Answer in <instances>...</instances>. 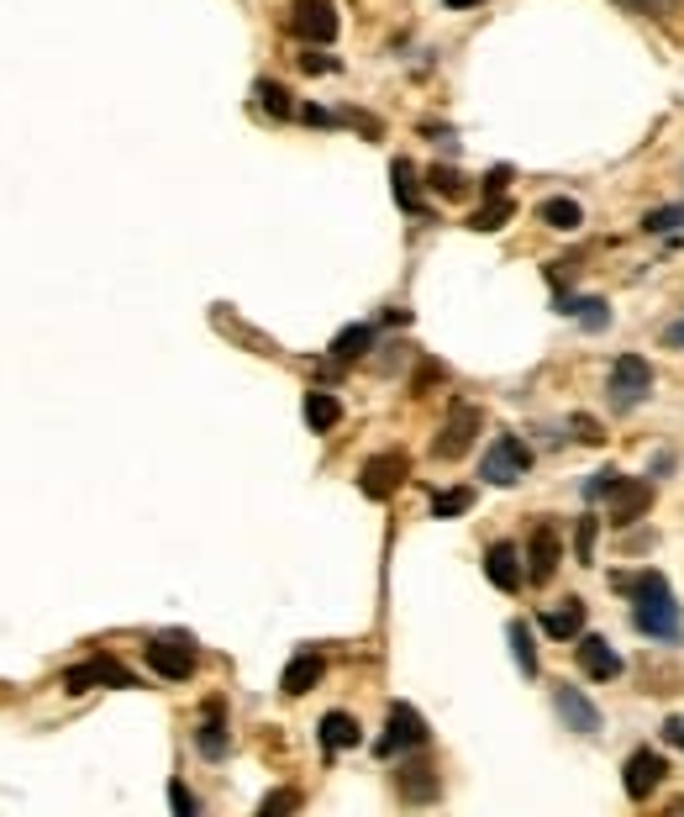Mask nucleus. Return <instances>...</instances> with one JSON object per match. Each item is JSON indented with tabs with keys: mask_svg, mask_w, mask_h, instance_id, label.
I'll list each match as a JSON object with an SVG mask.
<instances>
[{
	"mask_svg": "<svg viewBox=\"0 0 684 817\" xmlns=\"http://www.w3.org/2000/svg\"><path fill=\"white\" fill-rule=\"evenodd\" d=\"M642 227H648V233H674V227H684V206H663V212H648V217H642Z\"/></svg>",
	"mask_w": 684,
	"mask_h": 817,
	"instance_id": "c85d7f7f",
	"label": "nucleus"
},
{
	"mask_svg": "<svg viewBox=\"0 0 684 817\" xmlns=\"http://www.w3.org/2000/svg\"><path fill=\"white\" fill-rule=\"evenodd\" d=\"M553 707H558V718H564L574 733H585V739L600 733V712H595V707L579 697L574 686H553Z\"/></svg>",
	"mask_w": 684,
	"mask_h": 817,
	"instance_id": "4468645a",
	"label": "nucleus"
},
{
	"mask_svg": "<svg viewBox=\"0 0 684 817\" xmlns=\"http://www.w3.org/2000/svg\"><path fill=\"white\" fill-rule=\"evenodd\" d=\"M253 96H259V111H269V117H280V121L295 117V96H290L284 85H274V79H259Z\"/></svg>",
	"mask_w": 684,
	"mask_h": 817,
	"instance_id": "393cba45",
	"label": "nucleus"
},
{
	"mask_svg": "<svg viewBox=\"0 0 684 817\" xmlns=\"http://www.w3.org/2000/svg\"><path fill=\"white\" fill-rule=\"evenodd\" d=\"M648 502H653V485L648 481H616V491H611V523L616 528H627V523H638L642 512H648Z\"/></svg>",
	"mask_w": 684,
	"mask_h": 817,
	"instance_id": "ddd939ff",
	"label": "nucleus"
},
{
	"mask_svg": "<svg viewBox=\"0 0 684 817\" xmlns=\"http://www.w3.org/2000/svg\"><path fill=\"white\" fill-rule=\"evenodd\" d=\"M390 185H395V206H401V212H411V217H422V191H416V169L405 164V159H395V164H390Z\"/></svg>",
	"mask_w": 684,
	"mask_h": 817,
	"instance_id": "4be33fe9",
	"label": "nucleus"
},
{
	"mask_svg": "<svg viewBox=\"0 0 684 817\" xmlns=\"http://www.w3.org/2000/svg\"><path fill=\"white\" fill-rule=\"evenodd\" d=\"M663 733H669V744H680V749H684V722H680V718L663 722Z\"/></svg>",
	"mask_w": 684,
	"mask_h": 817,
	"instance_id": "ea45409f",
	"label": "nucleus"
},
{
	"mask_svg": "<svg viewBox=\"0 0 684 817\" xmlns=\"http://www.w3.org/2000/svg\"><path fill=\"white\" fill-rule=\"evenodd\" d=\"M479 407H469V401H458V407L448 411V422L437 428V438H432V454L437 459H464L474 449V438H479Z\"/></svg>",
	"mask_w": 684,
	"mask_h": 817,
	"instance_id": "20e7f679",
	"label": "nucleus"
},
{
	"mask_svg": "<svg viewBox=\"0 0 684 817\" xmlns=\"http://www.w3.org/2000/svg\"><path fill=\"white\" fill-rule=\"evenodd\" d=\"M590 544H595V523L585 517V523H579V553H585V559H590Z\"/></svg>",
	"mask_w": 684,
	"mask_h": 817,
	"instance_id": "4c0bfd02",
	"label": "nucleus"
},
{
	"mask_svg": "<svg viewBox=\"0 0 684 817\" xmlns=\"http://www.w3.org/2000/svg\"><path fill=\"white\" fill-rule=\"evenodd\" d=\"M574 654H579V670L590 675V680H616V675H621V654H616L600 633H579V649Z\"/></svg>",
	"mask_w": 684,
	"mask_h": 817,
	"instance_id": "f8f14e48",
	"label": "nucleus"
},
{
	"mask_svg": "<svg viewBox=\"0 0 684 817\" xmlns=\"http://www.w3.org/2000/svg\"><path fill=\"white\" fill-rule=\"evenodd\" d=\"M195 749H200L206 760H221V754H227V712H221V701H206V718L195 728Z\"/></svg>",
	"mask_w": 684,
	"mask_h": 817,
	"instance_id": "a211bd4d",
	"label": "nucleus"
},
{
	"mask_svg": "<svg viewBox=\"0 0 684 817\" xmlns=\"http://www.w3.org/2000/svg\"><path fill=\"white\" fill-rule=\"evenodd\" d=\"M290 26L306 37L311 49H322V43H332V37H337V11H332V0H295V17H290Z\"/></svg>",
	"mask_w": 684,
	"mask_h": 817,
	"instance_id": "9b49d317",
	"label": "nucleus"
},
{
	"mask_svg": "<svg viewBox=\"0 0 684 817\" xmlns=\"http://www.w3.org/2000/svg\"><path fill=\"white\" fill-rule=\"evenodd\" d=\"M568 433H579V443H606V433H600V422H595V417H585V411H579V417L568 422Z\"/></svg>",
	"mask_w": 684,
	"mask_h": 817,
	"instance_id": "2f4dec72",
	"label": "nucleus"
},
{
	"mask_svg": "<svg viewBox=\"0 0 684 817\" xmlns=\"http://www.w3.org/2000/svg\"><path fill=\"white\" fill-rule=\"evenodd\" d=\"M538 217H543L547 227H558V233H574V227L585 222V212H579V201H568V195H553V201H543V206H538Z\"/></svg>",
	"mask_w": 684,
	"mask_h": 817,
	"instance_id": "b1692460",
	"label": "nucleus"
},
{
	"mask_svg": "<svg viewBox=\"0 0 684 817\" xmlns=\"http://www.w3.org/2000/svg\"><path fill=\"white\" fill-rule=\"evenodd\" d=\"M621 775H627V796H632V802H648V796L663 786V775H669V760H663L659 749H632Z\"/></svg>",
	"mask_w": 684,
	"mask_h": 817,
	"instance_id": "9d476101",
	"label": "nucleus"
},
{
	"mask_svg": "<svg viewBox=\"0 0 684 817\" xmlns=\"http://www.w3.org/2000/svg\"><path fill=\"white\" fill-rule=\"evenodd\" d=\"M316 733H322V749H327V754H337V749H354L358 739H363V733H358V722L348 718V712H327Z\"/></svg>",
	"mask_w": 684,
	"mask_h": 817,
	"instance_id": "412c9836",
	"label": "nucleus"
},
{
	"mask_svg": "<svg viewBox=\"0 0 684 817\" xmlns=\"http://www.w3.org/2000/svg\"><path fill=\"white\" fill-rule=\"evenodd\" d=\"M616 481H621V470H600V475L590 481V496H611Z\"/></svg>",
	"mask_w": 684,
	"mask_h": 817,
	"instance_id": "c9c22d12",
	"label": "nucleus"
},
{
	"mask_svg": "<svg viewBox=\"0 0 684 817\" xmlns=\"http://www.w3.org/2000/svg\"><path fill=\"white\" fill-rule=\"evenodd\" d=\"M301 69H306V74H332V69H337V58H327L322 49H306V53H301Z\"/></svg>",
	"mask_w": 684,
	"mask_h": 817,
	"instance_id": "72a5a7b5",
	"label": "nucleus"
},
{
	"mask_svg": "<svg viewBox=\"0 0 684 817\" xmlns=\"http://www.w3.org/2000/svg\"><path fill=\"white\" fill-rule=\"evenodd\" d=\"M574 312H579V322H585L590 333H600V327H606V301H579Z\"/></svg>",
	"mask_w": 684,
	"mask_h": 817,
	"instance_id": "473e14b6",
	"label": "nucleus"
},
{
	"mask_svg": "<svg viewBox=\"0 0 684 817\" xmlns=\"http://www.w3.org/2000/svg\"><path fill=\"white\" fill-rule=\"evenodd\" d=\"M558 559H564L558 528L543 517V523L532 528V544H526V580H532V585H547V580L558 576Z\"/></svg>",
	"mask_w": 684,
	"mask_h": 817,
	"instance_id": "1a4fd4ad",
	"label": "nucleus"
},
{
	"mask_svg": "<svg viewBox=\"0 0 684 817\" xmlns=\"http://www.w3.org/2000/svg\"><path fill=\"white\" fill-rule=\"evenodd\" d=\"M374 348V327H363V322H354V327H343V333L332 337V364H354V359H363Z\"/></svg>",
	"mask_w": 684,
	"mask_h": 817,
	"instance_id": "aec40b11",
	"label": "nucleus"
},
{
	"mask_svg": "<svg viewBox=\"0 0 684 817\" xmlns=\"http://www.w3.org/2000/svg\"><path fill=\"white\" fill-rule=\"evenodd\" d=\"M474 506V491H464V485H458V491H443V496H432V512H437V517H458V512H469Z\"/></svg>",
	"mask_w": 684,
	"mask_h": 817,
	"instance_id": "cd10ccee",
	"label": "nucleus"
},
{
	"mask_svg": "<svg viewBox=\"0 0 684 817\" xmlns=\"http://www.w3.org/2000/svg\"><path fill=\"white\" fill-rule=\"evenodd\" d=\"M511 217H517V206H511L506 195H490V206H485V212H474L469 227H474V233H500Z\"/></svg>",
	"mask_w": 684,
	"mask_h": 817,
	"instance_id": "a878e982",
	"label": "nucleus"
},
{
	"mask_svg": "<svg viewBox=\"0 0 684 817\" xmlns=\"http://www.w3.org/2000/svg\"><path fill=\"white\" fill-rule=\"evenodd\" d=\"M526 470H532V454H526V443L506 433V438H496V443H490V454H485V464H479V481H490V485H517Z\"/></svg>",
	"mask_w": 684,
	"mask_h": 817,
	"instance_id": "423d86ee",
	"label": "nucleus"
},
{
	"mask_svg": "<svg viewBox=\"0 0 684 817\" xmlns=\"http://www.w3.org/2000/svg\"><path fill=\"white\" fill-rule=\"evenodd\" d=\"M426 180H432V191H443L453 201V195H464L469 191V185H464V174H458V169H432V174H426Z\"/></svg>",
	"mask_w": 684,
	"mask_h": 817,
	"instance_id": "c756f323",
	"label": "nucleus"
},
{
	"mask_svg": "<svg viewBox=\"0 0 684 817\" xmlns=\"http://www.w3.org/2000/svg\"><path fill=\"white\" fill-rule=\"evenodd\" d=\"M663 343H669V348H684V316L674 327H663Z\"/></svg>",
	"mask_w": 684,
	"mask_h": 817,
	"instance_id": "58836bf2",
	"label": "nucleus"
},
{
	"mask_svg": "<svg viewBox=\"0 0 684 817\" xmlns=\"http://www.w3.org/2000/svg\"><path fill=\"white\" fill-rule=\"evenodd\" d=\"M306 428L311 433H332L337 422H343V401L332 396V390H306Z\"/></svg>",
	"mask_w": 684,
	"mask_h": 817,
	"instance_id": "6ab92c4d",
	"label": "nucleus"
},
{
	"mask_svg": "<svg viewBox=\"0 0 684 817\" xmlns=\"http://www.w3.org/2000/svg\"><path fill=\"white\" fill-rule=\"evenodd\" d=\"M611 591L632 596V623H638V633L663 638V644H674V638L684 633L680 606H674V591H669V580H663L659 570H642V576H611Z\"/></svg>",
	"mask_w": 684,
	"mask_h": 817,
	"instance_id": "f257e3e1",
	"label": "nucleus"
},
{
	"mask_svg": "<svg viewBox=\"0 0 684 817\" xmlns=\"http://www.w3.org/2000/svg\"><path fill=\"white\" fill-rule=\"evenodd\" d=\"M506 180H511V169L506 164L490 169V174H485V195H506Z\"/></svg>",
	"mask_w": 684,
	"mask_h": 817,
	"instance_id": "e433bc0d",
	"label": "nucleus"
},
{
	"mask_svg": "<svg viewBox=\"0 0 684 817\" xmlns=\"http://www.w3.org/2000/svg\"><path fill=\"white\" fill-rule=\"evenodd\" d=\"M648 390H653V369H648V359H642V354H621L616 369H611V407L616 411H638Z\"/></svg>",
	"mask_w": 684,
	"mask_h": 817,
	"instance_id": "39448f33",
	"label": "nucleus"
},
{
	"mask_svg": "<svg viewBox=\"0 0 684 817\" xmlns=\"http://www.w3.org/2000/svg\"><path fill=\"white\" fill-rule=\"evenodd\" d=\"M405 475H411V459L390 449V454L363 459V470H358V491H363L369 502H390V496L401 491Z\"/></svg>",
	"mask_w": 684,
	"mask_h": 817,
	"instance_id": "7ed1b4c3",
	"label": "nucleus"
},
{
	"mask_svg": "<svg viewBox=\"0 0 684 817\" xmlns=\"http://www.w3.org/2000/svg\"><path fill=\"white\" fill-rule=\"evenodd\" d=\"M301 117H306V121H316V127H332V117H327V111H322V106H306Z\"/></svg>",
	"mask_w": 684,
	"mask_h": 817,
	"instance_id": "a19ab883",
	"label": "nucleus"
},
{
	"mask_svg": "<svg viewBox=\"0 0 684 817\" xmlns=\"http://www.w3.org/2000/svg\"><path fill=\"white\" fill-rule=\"evenodd\" d=\"M322 670H327V659L316 649H306V654H295L290 665H284V675H280V691L284 697H306L311 686L322 680Z\"/></svg>",
	"mask_w": 684,
	"mask_h": 817,
	"instance_id": "dca6fc26",
	"label": "nucleus"
},
{
	"mask_svg": "<svg viewBox=\"0 0 684 817\" xmlns=\"http://www.w3.org/2000/svg\"><path fill=\"white\" fill-rule=\"evenodd\" d=\"M295 807H301V796H295V792H269V796L259 802V813H263V817H274V813H295Z\"/></svg>",
	"mask_w": 684,
	"mask_h": 817,
	"instance_id": "7c9ffc66",
	"label": "nucleus"
},
{
	"mask_svg": "<svg viewBox=\"0 0 684 817\" xmlns=\"http://www.w3.org/2000/svg\"><path fill=\"white\" fill-rule=\"evenodd\" d=\"M142 654H148L153 675H164V680H189V670H195V644L185 633H159V638H148Z\"/></svg>",
	"mask_w": 684,
	"mask_h": 817,
	"instance_id": "0eeeda50",
	"label": "nucleus"
},
{
	"mask_svg": "<svg viewBox=\"0 0 684 817\" xmlns=\"http://www.w3.org/2000/svg\"><path fill=\"white\" fill-rule=\"evenodd\" d=\"M95 686H121V691H132L138 675L127 670V665H117L111 654H95V659H85V665L64 670V691H69V697H85V691H95Z\"/></svg>",
	"mask_w": 684,
	"mask_h": 817,
	"instance_id": "f03ea898",
	"label": "nucleus"
},
{
	"mask_svg": "<svg viewBox=\"0 0 684 817\" xmlns=\"http://www.w3.org/2000/svg\"><path fill=\"white\" fill-rule=\"evenodd\" d=\"M169 807H174V813H180V817H195V796H189L185 786L174 781V786H169Z\"/></svg>",
	"mask_w": 684,
	"mask_h": 817,
	"instance_id": "f704fd0d",
	"label": "nucleus"
},
{
	"mask_svg": "<svg viewBox=\"0 0 684 817\" xmlns=\"http://www.w3.org/2000/svg\"><path fill=\"white\" fill-rule=\"evenodd\" d=\"M506 638H511V654H517V670H521V675H538V649H532V627H526V623H511V627H506Z\"/></svg>",
	"mask_w": 684,
	"mask_h": 817,
	"instance_id": "bb28decb",
	"label": "nucleus"
},
{
	"mask_svg": "<svg viewBox=\"0 0 684 817\" xmlns=\"http://www.w3.org/2000/svg\"><path fill=\"white\" fill-rule=\"evenodd\" d=\"M401 796L405 802H432V796H437V770L432 765H405L401 770Z\"/></svg>",
	"mask_w": 684,
	"mask_h": 817,
	"instance_id": "5701e85b",
	"label": "nucleus"
},
{
	"mask_svg": "<svg viewBox=\"0 0 684 817\" xmlns=\"http://www.w3.org/2000/svg\"><path fill=\"white\" fill-rule=\"evenodd\" d=\"M543 633L547 638H579V633H585V601L568 596V601H558V606H547Z\"/></svg>",
	"mask_w": 684,
	"mask_h": 817,
	"instance_id": "f3484780",
	"label": "nucleus"
},
{
	"mask_svg": "<svg viewBox=\"0 0 684 817\" xmlns=\"http://www.w3.org/2000/svg\"><path fill=\"white\" fill-rule=\"evenodd\" d=\"M426 744V722L405 707V701H395L390 707V722H384V739L374 744V754L379 760H395L401 749H422Z\"/></svg>",
	"mask_w": 684,
	"mask_h": 817,
	"instance_id": "6e6552de",
	"label": "nucleus"
},
{
	"mask_svg": "<svg viewBox=\"0 0 684 817\" xmlns=\"http://www.w3.org/2000/svg\"><path fill=\"white\" fill-rule=\"evenodd\" d=\"M448 11H469V6H479V0H443Z\"/></svg>",
	"mask_w": 684,
	"mask_h": 817,
	"instance_id": "79ce46f5",
	"label": "nucleus"
},
{
	"mask_svg": "<svg viewBox=\"0 0 684 817\" xmlns=\"http://www.w3.org/2000/svg\"><path fill=\"white\" fill-rule=\"evenodd\" d=\"M485 576H490V585L496 591H521V553L517 544H490V553H485Z\"/></svg>",
	"mask_w": 684,
	"mask_h": 817,
	"instance_id": "2eb2a0df",
	"label": "nucleus"
}]
</instances>
